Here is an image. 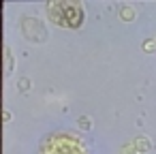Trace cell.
Listing matches in <instances>:
<instances>
[{"label": "cell", "instance_id": "3957f363", "mask_svg": "<svg viewBox=\"0 0 156 154\" xmlns=\"http://www.w3.org/2000/svg\"><path fill=\"white\" fill-rule=\"evenodd\" d=\"M22 30L30 41H37V43H43L47 39V32H45L43 24L39 20H34V17H24L22 20Z\"/></svg>", "mask_w": 156, "mask_h": 154}, {"label": "cell", "instance_id": "277c9868", "mask_svg": "<svg viewBox=\"0 0 156 154\" xmlns=\"http://www.w3.org/2000/svg\"><path fill=\"white\" fill-rule=\"evenodd\" d=\"M133 148H135L139 154H150V152H152V141H150L145 135H139V137L133 141Z\"/></svg>", "mask_w": 156, "mask_h": 154}, {"label": "cell", "instance_id": "6da1fadb", "mask_svg": "<svg viewBox=\"0 0 156 154\" xmlns=\"http://www.w3.org/2000/svg\"><path fill=\"white\" fill-rule=\"evenodd\" d=\"M47 13H49V20L62 28H79L83 22V7L81 2H75V0L47 2Z\"/></svg>", "mask_w": 156, "mask_h": 154}, {"label": "cell", "instance_id": "30bf717a", "mask_svg": "<svg viewBox=\"0 0 156 154\" xmlns=\"http://www.w3.org/2000/svg\"><path fill=\"white\" fill-rule=\"evenodd\" d=\"M120 154H139V152H137V150L133 148V143H130V145H126V148H124V150H122Z\"/></svg>", "mask_w": 156, "mask_h": 154}, {"label": "cell", "instance_id": "ba28073f", "mask_svg": "<svg viewBox=\"0 0 156 154\" xmlns=\"http://www.w3.org/2000/svg\"><path fill=\"white\" fill-rule=\"evenodd\" d=\"M79 126L86 128V131H90V128H92V120H90L88 116H83V118H79Z\"/></svg>", "mask_w": 156, "mask_h": 154}, {"label": "cell", "instance_id": "52a82bcc", "mask_svg": "<svg viewBox=\"0 0 156 154\" xmlns=\"http://www.w3.org/2000/svg\"><path fill=\"white\" fill-rule=\"evenodd\" d=\"M5 58H7V69H5V73L9 75V73H11V69H13V56H11V52H9V49H5Z\"/></svg>", "mask_w": 156, "mask_h": 154}, {"label": "cell", "instance_id": "8fae6325", "mask_svg": "<svg viewBox=\"0 0 156 154\" xmlns=\"http://www.w3.org/2000/svg\"><path fill=\"white\" fill-rule=\"evenodd\" d=\"M5 122H11V111H5Z\"/></svg>", "mask_w": 156, "mask_h": 154}, {"label": "cell", "instance_id": "7a4b0ae2", "mask_svg": "<svg viewBox=\"0 0 156 154\" xmlns=\"http://www.w3.org/2000/svg\"><path fill=\"white\" fill-rule=\"evenodd\" d=\"M54 152L51 154H83V148L77 139L73 137H54L49 139Z\"/></svg>", "mask_w": 156, "mask_h": 154}, {"label": "cell", "instance_id": "5b68a950", "mask_svg": "<svg viewBox=\"0 0 156 154\" xmlns=\"http://www.w3.org/2000/svg\"><path fill=\"white\" fill-rule=\"evenodd\" d=\"M135 15H137V13H135V9H130V7H124V9L120 11V17H122L124 22H133Z\"/></svg>", "mask_w": 156, "mask_h": 154}, {"label": "cell", "instance_id": "8992f818", "mask_svg": "<svg viewBox=\"0 0 156 154\" xmlns=\"http://www.w3.org/2000/svg\"><path fill=\"white\" fill-rule=\"evenodd\" d=\"M143 52H147V54L156 52V41H154V39H147V41H143Z\"/></svg>", "mask_w": 156, "mask_h": 154}, {"label": "cell", "instance_id": "9c48e42d", "mask_svg": "<svg viewBox=\"0 0 156 154\" xmlns=\"http://www.w3.org/2000/svg\"><path fill=\"white\" fill-rule=\"evenodd\" d=\"M28 88H30V81H28L26 77H24V79H20V90H22V92H26Z\"/></svg>", "mask_w": 156, "mask_h": 154}]
</instances>
